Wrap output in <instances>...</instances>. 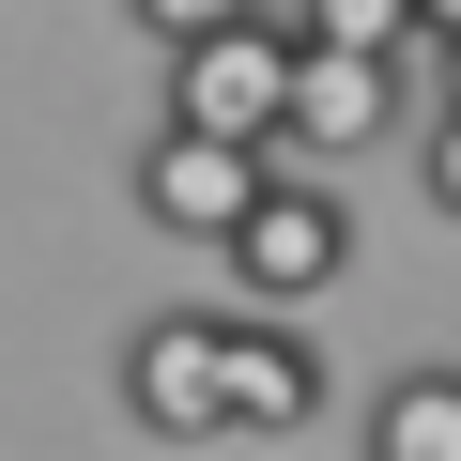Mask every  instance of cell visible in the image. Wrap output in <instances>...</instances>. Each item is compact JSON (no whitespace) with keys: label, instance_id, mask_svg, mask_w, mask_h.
Segmentation results:
<instances>
[{"label":"cell","instance_id":"obj_1","mask_svg":"<svg viewBox=\"0 0 461 461\" xmlns=\"http://www.w3.org/2000/svg\"><path fill=\"white\" fill-rule=\"evenodd\" d=\"M354 277V200L323 169H262V200L230 215V293H247V323H293Z\"/></svg>","mask_w":461,"mask_h":461},{"label":"cell","instance_id":"obj_2","mask_svg":"<svg viewBox=\"0 0 461 461\" xmlns=\"http://www.w3.org/2000/svg\"><path fill=\"white\" fill-rule=\"evenodd\" d=\"M277 93H293V32H215L169 47V139H230V154H277Z\"/></svg>","mask_w":461,"mask_h":461},{"label":"cell","instance_id":"obj_3","mask_svg":"<svg viewBox=\"0 0 461 461\" xmlns=\"http://www.w3.org/2000/svg\"><path fill=\"white\" fill-rule=\"evenodd\" d=\"M400 108H415V62H354V47H293V93H277V154H369V139H400Z\"/></svg>","mask_w":461,"mask_h":461},{"label":"cell","instance_id":"obj_4","mask_svg":"<svg viewBox=\"0 0 461 461\" xmlns=\"http://www.w3.org/2000/svg\"><path fill=\"white\" fill-rule=\"evenodd\" d=\"M215 369H230V308H154L123 339V415L154 446H215Z\"/></svg>","mask_w":461,"mask_h":461},{"label":"cell","instance_id":"obj_5","mask_svg":"<svg viewBox=\"0 0 461 461\" xmlns=\"http://www.w3.org/2000/svg\"><path fill=\"white\" fill-rule=\"evenodd\" d=\"M308 415H323V354H308V323H247V308H230L215 430H230V446H277V430H308Z\"/></svg>","mask_w":461,"mask_h":461},{"label":"cell","instance_id":"obj_6","mask_svg":"<svg viewBox=\"0 0 461 461\" xmlns=\"http://www.w3.org/2000/svg\"><path fill=\"white\" fill-rule=\"evenodd\" d=\"M262 169H277V154H230V139H169V123H154V139H139V215L185 230V247H230V215L262 200Z\"/></svg>","mask_w":461,"mask_h":461},{"label":"cell","instance_id":"obj_7","mask_svg":"<svg viewBox=\"0 0 461 461\" xmlns=\"http://www.w3.org/2000/svg\"><path fill=\"white\" fill-rule=\"evenodd\" d=\"M354 461H461V369H446V354H430V369H400V384L369 400Z\"/></svg>","mask_w":461,"mask_h":461},{"label":"cell","instance_id":"obj_8","mask_svg":"<svg viewBox=\"0 0 461 461\" xmlns=\"http://www.w3.org/2000/svg\"><path fill=\"white\" fill-rule=\"evenodd\" d=\"M293 47H354V62H415V0H293Z\"/></svg>","mask_w":461,"mask_h":461},{"label":"cell","instance_id":"obj_9","mask_svg":"<svg viewBox=\"0 0 461 461\" xmlns=\"http://www.w3.org/2000/svg\"><path fill=\"white\" fill-rule=\"evenodd\" d=\"M123 16H139L154 47H215V32H262L277 0H123Z\"/></svg>","mask_w":461,"mask_h":461},{"label":"cell","instance_id":"obj_10","mask_svg":"<svg viewBox=\"0 0 461 461\" xmlns=\"http://www.w3.org/2000/svg\"><path fill=\"white\" fill-rule=\"evenodd\" d=\"M415 169H430V215H446V230H461V108H446V123H430V154H415Z\"/></svg>","mask_w":461,"mask_h":461},{"label":"cell","instance_id":"obj_11","mask_svg":"<svg viewBox=\"0 0 461 461\" xmlns=\"http://www.w3.org/2000/svg\"><path fill=\"white\" fill-rule=\"evenodd\" d=\"M415 62H430V77H446V108H461V16H446V32H415Z\"/></svg>","mask_w":461,"mask_h":461},{"label":"cell","instance_id":"obj_12","mask_svg":"<svg viewBox=\"0 0 461 461\" xmlns=\"http://www.w3.org/2000/svg\"><path fill=\"white\" fill-rule=\"evenodd\" d=\"M446 16H461V0H415V32H446Z\"/></svg>","mask_w":461,"mask_h":461}]
</instances>
